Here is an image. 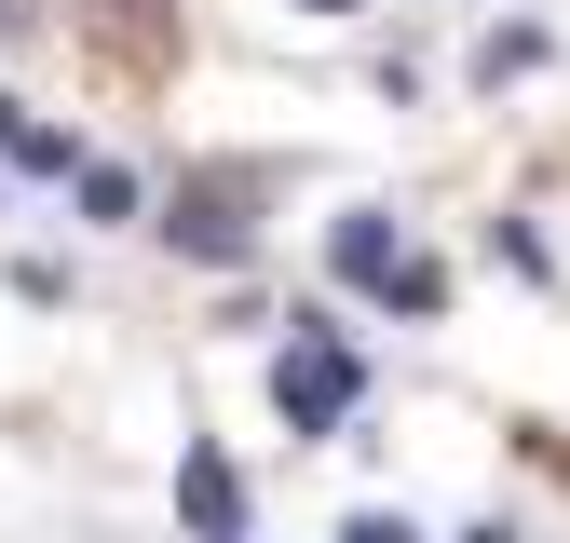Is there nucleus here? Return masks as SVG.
I'll use <instances>...</instances> for the list:
<instances>
[{
	"label": "nucleus",
	"mask_w": 570,
	"mask_h": 543,
	"mask_svg": "<svg viewBox=\"0 0 570 543\" xmlns=\"http://www.w3.org/2000/svg\"><path fill=\"white\" fill-rule=\"evenodd\" d=\"M272 407L285 435H340L353 407H367V354L326 326V313H285V354H272Z\"/></svg>",
	"instance_id": "obj_1"
},
{
	"label": "nucleus",
	"mask_w": 570,
	"mask_h": 543,
	"mask_svg": "<svg viewBox=\"0 0 570 543\" xmlns=\"http://www.w3.org/2000/svg\"><path fill=\"white\" fill-rule=\"evenodd\" d=\"M326 272H340L353 299H381V313H449V272L421 258V245L381 218V204H353V218L326 231Z\"/></svg>",
	"instance_id": "obj_2"
},
{
	"label": "nucleus",
	"mask_w": 570,
	"mask_h": 543,
	"mask_svg": "<svg viewBox=\"0 0 570 543\" xmlns=\"http://www.w3.org/2000/svg\"><path fill=\"white\" fill-rule=\"evenodd\" d=\"M177 258H204V272H245L258 258V218H245V177H177V204L150 218Z\"/></svg>",
	"instance_id": "obj_3"
},
{
	"label": "nucleus",
	"mask_w": 570,
	"mask_h": 543,
	"mask_svg": "<svg viewBox=\"0 0 570 543\" xmlns=\"http://www.w3.org/2000/svg\"><path fill=\"white\" fill-rule=\"evenodd\" d=\"M177 503H190L204 543H245V475H232L218 448H190V462H177Z\"/></svg>",
	"instance_id": "obj_4"
},
{
	"label": "nucleus",
	"mask_w": 570,
	"mask_h": 543,
	"mask_svg": "<svg viewBox=\"0 0 570 543\" xmlns=\"http://www.w3.org/2000/svg\"><path fill=\"white\" fill-rule=\"evenodd\" d=\"M0 164H14V177H55V190H68V177H82V136H55V122H28L14 96H0Z\"/></svg>",
	"instance_id": "obj_5"
},
{
	"label": "nucleus",
	"mask_w": 570,
	"mask_h": 543,
	"mask_svg": "<svg viewBox=\"0 0 570 543\" xmlns=\"http://www.w3.org/2000/svg\"><path fill=\"white\" fill-rule=\"evenodd\" d=\"M82 218H150V190H136V164H109V150H82Z\"/></svg>",
	"instance_id": "obj_6"
},
{
	"label": "nucleus",
	"mask_w": 570,
	"mask_h": 543,
	"mask_svg": "<svg viewBox=\"0 0 570 543\" xmlns=\"http://www.w3.org/2000/svg\"><path fill=\"white\" fill-rule=\"evenodd\" d=\"M503 68H543V28H489L475 41V82H503Z\"/></svg>",
	"instance_id": "obj_7"
},
{
	"label": "nucleus",
	"mask_w": 570,
	"mask_h": 543,
	"mask_svg": "<svg viewBox=\"0 0 570 543\" xmlns=\"http://www.w3.org/2000/svg\"><path fill=\"white\" fill-rule=\"evenodd\" d=\"M340 543H421V516H394V503H367V516H340Z\"/></svg>",
	"instance_id": "obj_8"
},
{
	"label": "nucleus",
	"mask_w": 570,
	"mask_h": 543,
	"mask_svg": "<svg viewBox=\"0 0 570 543\" xmlns=\"http://www.w3.org/2000/svg\"><path fill=\"white\" fill-rule=\"evenodd\" d=\"M462 543H517V530H503V516H475V530H462Z\"/></svg>",
	"instance_id": "obj_9"
},
{
	"label": "nucleus",
	"mask_w": 570,
	"mask_h": 543,
	"mask_svg": "<svg viewBox=\"0 0 570 543\" xmlns=\"http://www.w3.org/2000/svg\"><path fill=\"white\" fill-rule=\"evenodd\" d=\"M299 14H353V0H299Z\"/></svg>",
	"instance_id": "obj_10"
}]
</instances>
